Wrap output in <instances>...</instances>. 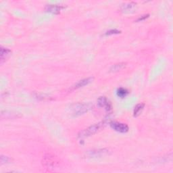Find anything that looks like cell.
<instances>
[{
	"label": "cell",
	"mask_w": 173,
	"mask_h": 173,
	"mask_svg": "<svg viewBox=\"0 0 173 173\" xmlns=\"http://www.w3.org/2000/svg\"><path fill=\"white\" fill-rule=\"evenodd\" d=\"M104 124H105L104 122H101L97 124L93 125V126L88 127L87 129H86L85 130H83V131L80 132V133L79 134V137H80L81 139L87 137H89L93 135V134L96 133L100 129H102V127L104 126Z\"/></svg>",
	"instance_id": "cell-1"
},
{
	"label": "cell",
	"mask_w": 173,
	"mask_h": 173,
	"mask_svg": "<svg viewBox=\"0 0 173 173\" xmlns=\"http://www.w3.org/2000/svg\"><path fill=\"white\" fill-rule=\"evenodd\" d=\"M10 53L11 51L10 49L7 48H4V47H1V49H0V56H1V61L4 60Z\"/></svg>",
	"instance_id": "cell-13"
},
{
	"label": "cell",
	"mask_w": 173,
	"mask_h": 173,
	"mask_svg": "<svg viewBox=\"0 0 173 173\" xmlns=\"http://www.w3.org/2000/svg\"><path fill=\"white\" fill-rule=\"evenodd\" d=\"M18 114L16 113H12L11 112H8V111H4L1 112V118H17Z\"/></svg>",
	"instance_id": "cell-12"
},
{
	"label": "cell",
	"mask_w": 173,
	"mask_h": 173,
	"mask_svg": "<svg viewBox=\"0 0 173 173\" xmlns=\"http://www.w3.org/2000/svg\"><path fill=\"white\" fill-rule=\"evenodd\" d=\"M145 104L143 103L139 104L135 107V109H134L133 112V115L134 117H136L140 114V113L142 112V111L143 110V108H144Z\"/></svg>",
	"instance_id": "cell-10"
},
{
	"label": "cell",
	"mask_w": 173,
	"mask_h": 173,
	"mask_svg": "<svg viewBox=\"0 0 173 173\" xmlns=\"http://www.w3.org/2000/svg\"><path fill=\"white\" fill-rule=\"evenodd\" d=\"M120 31L117 30V29H112L108 31H107L105 33L106 35H114V34H118L120 33Z\"/></svg>",
	"instance_id": "cell-16"
},
{
	"label": "cell",
	"mask_w": 173,
	"mask_h": 173,
	"mask_svg": "<svg viewBox=\"0 0 173 173\" xmlns=\"http://www.w3.org/2000/svg\"><path fill=\"white\" fill-rule=\"evenodd\" d=\"M126 66V64L125 63H118L117 64L113 65L110 68V71L111 72H118L119 70H121L122 69Z\"/></svg>",
	"instance_id": "cell-11"
},
{
	"label": "cell",
	"mask_w": 173,
	"mask_h": 173,
	"mask_svg": "<svg viewBox=\"0 0 173 173\" xmlns=\"http://www.w3.org/2000/svg\"><path fill=\"white\" fill-rule=\"evenodd\" d=\"M63 8L62 6L58 5H47L45 7V10L47 12L53 13V14H59L60 12V10Z\"/></svg>",
	"instance_id": "cell-8"
},
{
	"label": "cell",
	"mask_w": 173,
	"mask_h": 173,
	"mask_svg": "<svg viewBox=\"0 0 173 173\" xmlns=\"http://www.w3.org/2000/svg\"><path fill=\"white\" fill-rule=\"evenodd\" d=\"M148 16H149V14L142 16H141L140 18H139V19H137V21H142V20H144V19H147V18H148Z\"/></svg>",
	"instance_id": "cell-17"
},
{
	"label": "cell",
	"mask_w": 173,
	"mask_h": 173,
	"mask_svg": "<svg viewBox=\"0 0 173 173\" xmlns=\"http://www.w3.org/2000/svg\"><path fill=\"white\" fill-rule=\"evenodd\" d=\"M136 6V3L135 2H128V3L122 4L120 7V10H121L122 12H127V11L131 10L132 9H133Z\"/></svg>",
	"instance_id": "cell-9"
},
{
	"label": "cell",
	"mask_w": 173,
	"mask_h": 173,
	"mask_svg": "<svg viewBox=\"0 0 173 173\" xmlns=\"http://www.w3.org/2000/svg\"><path fill=\"white\" fill-rule=\"evenodd\" d=\"M93 108V105L91 104H76L72 106V114L74 116H80L87 112L89 110Z\"/></svg>",
	"instance_id": "cell-2"
},
{
	"label": "cell",
	"mask_w": 173,
	"mask_h": 173,
	"mask_svg": "<svg viewBox=\"0 0 173 173\" xmlns=\"http://www.w3.org/2000/svg\"><path fill=\"white\" fill-rule=\"evenodd\" d=\"M93 80V77H89V78L83 79V80L79 81L78 83L75 84V85L72 86V89H76L83 87V86L89 84L91 82H92Z\"/></svg>",
	"instance_id": "cell-7"
},
{
	"label": "cell",
	"mask_w": 173,
	"mask_h": 173,
	"mask_svg": "<svg viewBox=\"0 0 173 173\" xmlns=\"http://www.w3.org/2000/svg\"><path fill=\"white\" fill-rule=\"evenodd\" d=\"M12 161V159L9 158L8 156H1V164H4V163H9L10 162Z\"/></svg>",
	"instance_id": "cell-15"
},
{
	"label": "cell",
	"mask_w": 173,
	"mask_h": 173,
	"mask_svg": "<svg viewBox=\"0 0 173 173\" xmlns=\"http://www.w3.org/2000/svg\"><path fill=\"white\" fill-rule=\"evenodd\" d=\"M57 161L55 160V158L54 156H51L50 155H47V156L44 157V160L43 161V164H44L45 167L48 168H54L56 167L57 164Z\"/></svg>",
	"instance_id": "cell-4"
},
{
	"label": "cell",
	"mask_w": 173,
	"mask_h": 173,
	"mask_svg": "<svg viewBox=\"0 0 173 173\" xmlns=\"http://www.w3.org/2000/svg\"><path fill=\"white\" fill-rule=\"evenodd\" d=\"M97 104H98V106L99 107H101V108H105L106 110L108 111L111 110L112 109L110 103L109 102L108 99L104 96L99 97L98 99H97Z\"/></svg>",
	"instance_id": "cell-5"
},
{
	"label": "cell",
	"mask_w": 173,
	"mask_h": 173,
	"mask_svg": "<svg viewBox=\"0 0 173 173\" xmlns=\"http://www.w3.org/2000/svg\"><path fill=\"white\" fill-rule=\"evenodd\" d=\"M108 153V150L102 149H97V150H93V151L89 152L87 154V156L91 158L93 157H101L102 156H104Z\"/></svg>",
	"instance_id": "cell-6"
},
{
	"label": "cell",
	"mask_w": 173,
	"mask_h": 173,
	"mask_svg": "<svg viewBox=\"0 0 173 173\" xmlns=\"http://www.w3.org/2000/svg\"><path fill=\"white\" fill-rule=\"evenodd\" d=\"M128 93H129V92L126 89H124V88L120 87L119 89H118V90H117L118 96L121 97V98H123V97H126Z\"/></svg>",
	"instance_id": "cell-14"
},
{
	"label": "cell",
	"mask_w": 173,
	"mask_h": 173,
	"mask_svg": "<svg viewBox=\"0 0 173 173\" xmlns=\"http://www.w3.org/2000/svg\"><path fill=\"white\" fill-rule=\"evenodd\" d=\"M110 126L114 130L119 132V133H124L129 131V127L126 124L121 123V122H112L110 123Z\"/></svg>",
	"instance_id": "cell-3"
}]
</instances>
